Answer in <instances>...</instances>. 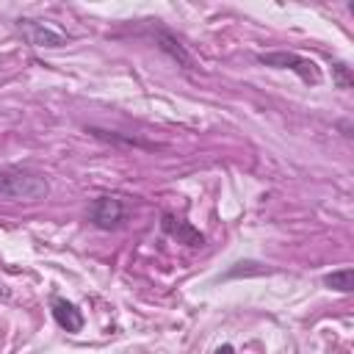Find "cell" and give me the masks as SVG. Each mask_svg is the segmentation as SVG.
Returning a JSON list of instances; mask_svg holds the SVG:
<instances>
[{
    "label": "cell",
    "mask_w": 354,
    "mask_h": 354,
    "mask_svg": "<svg viewBox=\"0 0 354 354\" xmlns=\"http://www.w3.org/2000/svg\"><path fill=\"white\" fill-rule=\"evenodd\" d=\"M53 318L66 332H80L83 329V313L66 299H58V296L53 299Z\"/></svg>",
    "instance_id": "5b68a950"
},
{
    "label": "cell",
    "mask_w": 354,
    "mask_h": 354,
    "mask_svg": "<svg viewBox=\"0 0 354 354\" xmlns=\"http://www.w3.org/2000/svg\"><path fill=\"white\" fill-rule=\"evenodd\" d=\"M163 230H166L169 235H174L177 241L188 243V246H202V235H199L191 224H185V221H174L171 216H166V218H163Z\"/></svg>",
    "instance_id": "8992f818"
},
{
    "label": "cell",
    "mask_w": 354,
    "mask_h": 354,
    "mask_svg": "<svg viewBox=\"0 0 354 354\" xmlns=\"http://www.w3.org/2000/svg\"><path fill=\"white\" fill-rule=\"evenodd\" d=\"M216 354H232V346H221Z\"/></svg>",
    "instance_id": "30bf717a"
},
{
    "label": "cell",
    "mask_w": 354,
    "mask_h": 354,
    "mask_svg": "<svg viewBox=\"0 0 354 354\" xmlns=\"http://www.w3.org/2000/svg\"><path fill=\"white\" fill-rule=\"evenodd\" d=\"M88 218H91V224L100 227V230H113V227H119L122 218H124V205H122L119 196H100V199L91 202Z\"/></svg>",
    "instance_id": "3957f363"
},
{
    "label": "cell",
    "mask_w": 354,
    "mask_h": 354,
    "mask_svg": "<svg viewBox=\"0 0 354 354\" xmlns=\"http://www.w3.org/2000/svg\"><path fill=\"white\" fill-rule=\"evenodd\" d=\"M324 285H329V288H335V290H340V293H348V290L354 288V271H351V268L332 271V274L324 277Z\"/></svg>",
    "instance_id": "52a82bcc"
},
{
    "label": "cell",
    "mask_w": 354,
    "mask_h": 354,
    "mask_svg": "<svg viewBox=\"0 0 354 354\" xmlns=\"http://www.w3.org/2000/svg\"><path fill=\"white\" fill-rule=\"evenodd\" d=\"M260 64L266 66H274V69H293L304 83H321V69L315 61L304 58V55H296V53H285V50H277V53H260L257 55Z\"/></svg>",
    "instance_id": "7a4b0ae2"
},
{
    "label": "cell",
    "mask_w": 354,
    "mask_h": 354,
    "mask_svg": "<svg viewBox=\"0 0 354 354\" xmlns=\"http://www.w3.org/2000/svg\"><path fill=\"white\" fill-rule=\"evenodd\" d=\"M160 41H163L160 47H163V50H169V53H171V55H174V58L180 61V64H185V66H191V58L185 55V50L180 47V41H174V39H171L169 33H160Z\"/></svg>",
    "instance_id": "ba28073f"
},
{
    "label": "cell",
    "mask_w": 354,
    "mask_h": 354,
    "mask_svg": "<svg viewBox=\"0 0 354 354\" xmlns=\"http://www.w3.org/2000/svg\"><path fill=\"white\" fill-rule=\"evenodd\" d=\"M22 33H25L28 41L36 44V47H61V44H64V36H61L58 30H53L50 25H44V22L25 19V22H22Z\"/></svg>",
    "instance_id": "277c9868"
},
{
    "label": "cell",
    "mask_w": 354,
    "mask_h": 354,
    "mask_svg": "<svg viewBox=\"0 0 354 354\" xmlns=\"http://www.w3.org/2000/svg\"><path fill=\"white\" fill-rule=\"evenodd\" d=\"M335 75H337V86L340 88H348L351 86V77H348V66L346 64H335Z\"/></svg>",
    "instance_id": "9c48e42d"
},
{
    "label": "cell",
    "mask_w": 354,
    "mask_h": 354,
    "mask_svg": "<svg viewBox=\"0 0 354 354\" xmlns=\"http://www.w3.org/2000/svg\"><path fill=\"white\" fill-rule=\"evenodd\" d=\"M50 191L47 180L36 171L19 169V166H3L0 169V194L19 202H39Z\"/></svg>",
    "instance_id": "6da1fadb"
}]
</instances>
